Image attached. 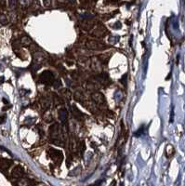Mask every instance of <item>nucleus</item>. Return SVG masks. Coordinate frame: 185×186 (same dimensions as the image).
Wrapping results in <instances>:
<instances>
[{
  "mask_svg": "<svg viewBox=\"0 0 185 186\" xmlns=\"http://www.w3.org/2000/svg\"><path fill=\"white\" fill-rule=\"evenodd\" d=\"M0 22H4V23L6 22V18H5V16H2V17H1V16H0Z\"/></svg>",
  "mask_w": 185,
  "mask_h": 186,
  "instance_id": "4",
  "label": "nucleus"
},
{
  "mask_svg": "<svg viewBox=\"0 0 185 186\" xmlns=\"http://www.w3.org/2000/svg\"><path fill=\"white\" fill-rule=\"evenodd\" d=\"M11 164H12V162L9 159H5V158L0 159V168L2 169H7L11 166Z\"/></svg>",
  "mask_w": 185,
  "mask_h": 186,
  "instance_id": "1",
  "label": "nucleus"
},
{
  "mask_svg": "<svg viewBox=\"0 0 185 186\" xmlns=\"http://www.w3.org/2000/svg\"><path fill=\"white\" fill-rule=\"evenodd\" d=\"M22 174H23V170H22V168H20V167L15 168L13 169V171H12V176L13 177H16V178H19V177L22 176Z\"/></svg>",
  "mask_w": 185,
  "mask_h": 186,
  "instance_id": "2",
  "label": "nucleus"
},
{
  "mask_svg": "<svg viewBox=\"0 0 185 186\" xmlns=\"http://www.w3.org/2000/svg\"><path fill=\"white\" fill-rule=\"evenodd\" d=\"M5 119H6V116H0V124H3L5 122Z\"/></svg>",
  "mask_w": 185,
  "mask_h": 186,
  "instance_id": "3",
  "label": "nucleus"
}]
</instances>
